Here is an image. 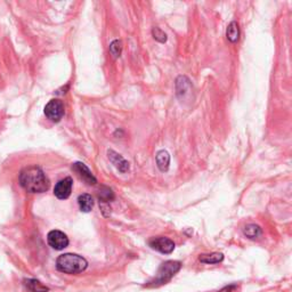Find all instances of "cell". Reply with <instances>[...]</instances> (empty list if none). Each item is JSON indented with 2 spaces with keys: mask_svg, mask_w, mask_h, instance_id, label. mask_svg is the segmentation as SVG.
Listing matches in <instances>:
<instances>
[{
  "mask_svg": "<svg viewBox=\"0 0 292 292\" xmlns=\"http://www.w3.org/2000/svg\"><path fill=\"white\" fill-rule=\"evenodd\" d=\"M19 185L29 193H43L50 188V179L38 165H29L19 174Z\"/></svg>",
  "mask_w": 292,
  "mask_h": 292,
  "instance_id": "6da1fadb",
  "label": "cell"
},
{
  "mask_svg": "<svg viewBox=\"0 0 292 292\" xmlns=\"http://www.w3.org/2000/svg\"><path fill=\"white\" fill-rule=\"evenodd\" d=\"M182 269V262L176 260L164 261L159 267L157 274L152 280H150L145 284L146 288H159V286L167 284L172 281L173 277L176 275Z\"/></svg>",
  "mask_w": 292,
  "mask_h": 292,
  "instance_id": "7a4b0ae2",
  "label": "cell"
},
{
  "mask_svg": "<svg viewBox=\"0 0 292 292\" xmlns=\"http://www.w3.org/2000/svg\"><path fill=\"white\" fill-rule=\"evenodd\" d=\"M88 261L76 254L61 255L56 260V269L65 274H79L87 270Z\"/></svg>",
  "mask_w": 292,
  "mask_h": 292,
  "instance_id": "3957f363",
  "label": "cell"
},
{
  "mask_svg": "<svg viewBox=\"0 0 292 292\" xmlns=\"http://www.w3.org/2000/svg\"><path fill=\"white\" fill-rule=\"evenodd\" d=\"M45 115L53 123H58L64 115V104L60 100H52L45 106Z\"/></svg>",
  "mask_w": 292,
  "mask_h": 292,
  "instance_id": "277c9868",
  "label": "cell"
},
{
  "mask_svg": "<svg viewBox=\"0 0 292 292\" xmlns=\"http://www.w3.org/2000/svg\"><path fill=\"white\" fill-rule=\"evenodd\" d=\"M149 246L152 248L153 250H157L161 254L169 255L175 250V243L174 241L170 240L168 237L163 236H158V237H152L149 241Z\"/></svg>",
  "mask_w": 292,
  "mask_h": 292,
  "instance_id": "5b68a950",
  "label": "cell"
},
{
  "mask_svg": "<svg viewBox=\"0 0 292 292\" xmlns=\"http://www.w3.org/2000/svg\"><path fill=\"white\" fill-rule=\"evenodd\" d=\"M47 241L48 245H50L53 249L55 250H63L69 246V237L66 236V234L61 232V231H51L47 235Z\"/></svg>",
  "mask_w": 292,
  "mask_h": 292,
  "instance_id": "8992f818",
  "label": "cell"
},
{
  "mask_svg": "<svg viewBox=\"0 0 292 292\" xmlns=\"http://www.w3.org/2000/svg\"><path fill=\"white\" fill-rule=\"evenodd\" d=\"M72 187H73L72 178L65 177L64 179H62V181H60L55 185V188H54L55 197L57 199H60V200H65V199H67L71 196Z\"/></svg>",
  "mask_w": 292,
  "mask_h": 292,
  "instance_id": "52a82bcc",
  "label": "cell"
},
{
  "mask_svg": "<svg viewBox=\"0 0 292 292\" xmlns=\"http://www.w3.org/2000/svg\"><path fill=\"white\" fill-rule=\"evenodd\" d=\"M72 170L82 179V181L88 185H95L97 183V179L95 178L94 175L91 174L89 168L87 167L85 163H82V162L73 163Z\"/></svg>",
  "mask_w": 292,
  "mask_h": 292,
  "instance_id": "ba28073f",
  "label": "cell"
},
{
  "mask_svg": "<svg viewBox=\"0 0 292 292\" xmlns=\"http://www.w3.org/2000/svg\"><path fill=\"white\" fill-rule=\"evenodd\" d=\"M109 159L111 160V162L115 165L116 169H118L119 172L126 173L129 170L128 161H126V160L121 157L120 154L115 153L114 151H109Z\"/></svg>",
  "mask_w": 292,
  "mask_h": 292,
  "instance_id": "9c48e42d",
  "label": "cell"
},
{
  "mask_svg": "<svg viewBox=\"0 0 292 292\" xmlns=\"http://www.w3.org/2000/svg\"><path fill=\"white\" fill-rule=\"evenodd\" d=\"M24 286H26L28 291L30 292H48L50 288L43 285L40 281L36 279H27L24 280Z\"/></svg>",
  "mask_w": 292,
  "mask_h": 292,
  "instance_id": "30bf717a",
  "label": "cell"
},
{
  "mask_svg": "<svg viewBox=\"0 0 292 292\" xmlns=\"http://www.w3.org/2000/svg\"><path fill=\"white\" fill-rule=\"evenodd\" d=\"M157 164L158 168L161 170V172H167L169 169V164H170V155L165 150H161L159 151L157 153Z\"/></svg>",
  "mask_w": 292,
  "mask_h": 292,
  "instance_id": "8fae6325",
  "label": "cell"
},
{
  "mask_svg": "<svg viewBox=\"0 0 292 292\" xmlns=\"http://www.w3.org/2000/svg\"><path fill=\"white\" fill-rule=\"evenodd\" d=\"M78 203H79L81 211L89 212L92 210V207H94V199H92L90 194H81L78 198Z\"/></svg>",
  "mask_w": 292,
  "mask_h": 292,
  "instance_id": "7c38bea8",
  "label": "cell"
},
{
  "mask_svg": "<svg viewBox=\"0 0 292 292\" xmlns=\"http://www.w3.org/2000/svg\"><path fill=\"white\" fill-rule=\"evenodd\" d=\"M243 234L248 238H250V240H256V238L261 236L262 231L256 224H248V225H246L245 228H243Z\"/></svg>",
  "mask_w": 292,
  "mask_h": 292,
  "instance_id": "4fadbf2b",
  "label": "cell"
},
{
  "mask_svg": "<svg viewBox=\"0 0 292 292\" xmlns=\"http://www.w3.org/2000/svg\"><path fill=\"white\" fill-rule=\"evenodd\" d=\"M226 37L228 39V41H231L232 43H234L238 40L240 38V29H238V24L233 21L228 24L227 30H226Z\"/></svg>",
  "mask_w": 292,
  "mask_h": 292,
  "instance_id": "5bb4252c",
  "label": "cell"
},
{
  "mask_svg": "<svg viewBox=\"0 0 292 292\" xmlns=\"http://www.w3.org/2000/svg\"><path fill=\"white\" fill-rule=\"evenodd\" d=\"M199 260L203 264H219L224 260V255L219 254V252H212V254L201 255L199 257Z\"/></svg>",
  "mask_w": 292,
  "mask_h": 292,
  "instance_id": "9a60e30c",
  "label": "cell"
},
{
  "mask_svg": "<svg viewBox=\"0 0 292 292\" xmlns=\"http://www.w3.org/2000/svg\"><path fill=\"white\" fill-rule=\"evenodd\" d=\"M99 199H100V202H110L114 199V193L112 192V189L103 186L102 188H100V192H99Z\"/></svg>",
  "mask_w": 292,
  "mask_h": 292,
  "instance_id": "2e32d148",
  "label": "cell"
},
{
  "mask_svg": "<svg viewBox=\"0 0 292 292\" xmlns=\"http://www.w3.org/2000/svg\"><path fill=\"white\" fill-rule=\"evenodd\" d=\"M152 35H153V38L155 39V40L159 41V42H165L167 41V35L161 30V29H159V28H153V30H152Z\"/></svg>",
  "mask_w": 292,
  "mask_h": 292,
  "instance_id": "e0dca14e",
  "label": "cell"
},
{
  "mask_svg": "<svg viewBox=\"0 0 292 292\" xmlns=\"http://www.w3.org/2000/svg\"><path fill=\"white\" fill-rule=\"evenodd\" d=\"M121 51H123V46H121V42L119 40H114L111 43L110 52L114 57H119L121 54Z\"/></svg>",
  "mask_w": 292,
  "mask_h": 292,
  "instance_id": "ac0fdd59",
  "label": "cell"
}]
</instances>
